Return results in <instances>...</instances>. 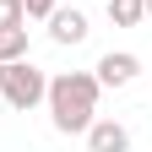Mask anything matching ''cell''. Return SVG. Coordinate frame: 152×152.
<instances>
[{
	"mask_svg": "<svg viewBox=\"0 0 152 152\" xmlns=\"http://www.w3.org/2000/svg\"><path fill=\"white\" fill-rule=\"evenodd\" d=\"M98 76L92 71H60V76H49V92H44V103L54 114V130H65V136H76V130H87L92 120H98Z\"/></svg>",
	"mask_w": 152,
	"mask_h": 152,
	"instance_id": "cell-1",
	"label": "cell"
},
{
	"mask_svg": "<svg viewBox=\"0 0 152 152\" xmlns=\"http://www.w3.org/2000/svg\"><path fill=\"white\" fill-rule=\"evenodd\" d=\"M49 92V76L27 65V60H0V98H6L11 109H38Z\"/></svg>",
	"mask_w": 152,
	"mask_h": 152,
	"instance_id": "cell-2",
	"label": "cell"
},
{
	"mask_svg": "<svg viewBox=\"0 0 152 152\" xmlns=\"http://www.w3.org/2000/svg\"><path fill=\"white\" fill-rule=\"evenodd\" d=\"M92 76H98V87H130V82H136V76H141V60H136V54H103V60H98V71H92Z\"/></svg>",
	"mask_w": 152,
	"mask_h": 152,
	"instance_id": "cell-3",
	"label": "cell"
},
{
	"mask_svg": "<svg viewBox=\"0 0 152 152\" xmlns=\"http://www.w3.org/2000/svg\"><path fill=\"white\" fill-rule=\"evenodd\" d=\"M87 147L92 152H130V130L120 120H92L87 125Z\"/></svg>",
	"mask_w": 152,
	"mask_h": 152,
	"instance_id": "cell-4",
	"label": "cell"
},
{
	"mask_svg": "<svg viewBox=\"0 0 152 152\" xmlns=\"http://www.w3.org/2000/svg\"><path fill=\"white\" fill-rule=\"evenodd\" d=\"M49 38H54V44H82V38H87V16L54 6V11H49Z\"/></svg>",
	"mask_w": 152,
	"mask_h": 152,
	"instance_id": "cell-5",
	"label": "cell"
},
{
	"mask_svg": "<svg viewBox=\"0 0 152 152\" xmlns=\"http://www.w3.org/2000/svg\"><path fill=\"white\" fill-rule=\"evenodd\" d=\"M103 6H109V22H114V27H136L141 16H147L141 0H103Z\"/></svg>",
	"mask_w": 152,
	"mask_h": 152,
	"instance_id": "cell-6",
	"label": "cell"
},
{
	"mask_svg": "<svg viewBox=\"0 0 152 152\" xmlns=\"http://www.w3.org/2000/svg\"><path fill=\"white\" fill-rule=\"evenodd\" d=\"M0 60H27V27H0Z\"/></svg>",
	"mask_w": 152,
	"mask_h": 152,
	"instance_id": "cell-7",
	"label": "cell"
},
{
	"mask_svg": "<svg viewBox=\"0 0 152 152\" xmlns=\"http://www.w3.org/2000/svg\"><path fill=\"white\" fill-rule=\"evenodd\" d=\"M0 27H27V11H22V0H0Z\"/></svg>",
	"mask_w": 152,
	"mask_h": 152,
	"instance_id": "cell-8",
	"label": "cell"
},
{
	"mask_svg": "<svg viewBox=\"0 0 152 152\" xmlns=\"http://www.w3.org/2000/svg\"><path fill=\"white\" fill-rule=\"evenodd\" d=\"M54 6H60V0H22V11H27V16H49Z\"/></svg>",
	"mask_w": 152,
	"mask_h": 152,
	"instance_id": "cell-9",
	"label": "cell"
},
{
	"mask_svg": "<svg viewBox=\"0 0 152 152\" xmlns=\"http://www.w3.org/2000/svg\"><path fill=\"white\" fill-rule=\"evenodd\" d=\"M141 6H147V16H152V0H141Z\"/></svg>",
	"mask_w": 152,
	"mask_h": 152,
	"instance_id": "cell-10",
	"label": "cell"
}]
</instances>
